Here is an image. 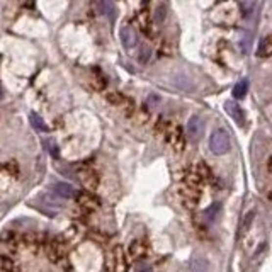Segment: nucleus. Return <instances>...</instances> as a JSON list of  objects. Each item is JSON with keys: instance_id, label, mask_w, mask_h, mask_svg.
<instances>
[{"instance_id": "1", "label": "nucleus", "mask_w": 272, "mask_h": 272, "mask_svg": "<svg viewBox=\"0 0 272 272\" xmlns=\"http://www.w3.org/2000/svg\"><path fill=\"white\" fill-rule=\"evenodd\" d=\"M209 148L214 155H225L230 150V136L225 130H216L209 138Z\"/></svg>"}, {"instance_id": "2", "label": "nucleus", "mask_w": 272, "mask_h": 272, "mask_svg": "<svg viewBox=\"0 0 272 272\" xmlns=\"http://www.w3.org/2000/svg\"><path fill=\"white\" fill-rule=\"evenodd\" d=\"M77 179L82 182V185H84L89 192L95 191L99 185V174L92 169V167H80V169L77 170Z\"/></svg>"}, {"instance_id": "3", "label": "nucleus", "mask_w": 272, "mask_h": 272, "mask_svg": "<svg viewBox=\"0 0 272 272\" xmlns=\"http://www.w3.org/2000/svg\"><path fill=\"white\" fill-rule=\"evenodd\" d=\"M75 199H77V204L82 209H87V211H95L101 206V201H99L97 196H95L94 192H89V191L78 192V194L75 196Z\"/></svg>"}, {"instance_id": "4", "label": "nucleus", "mask_w": 272, "mask_h": 272, "mask_svg": "<svg viewBox=\"0 0 272 272\" xmlns=\"http://www.w3.org/2000/svg\"><path fill=\"white\" fill-rule=\"evenodd\" d=\"M204 135V121L201 116H191L187 121V136L192 141H199Z\"/></svg>"}, {"instance_id": "5", "label": "nucleus", "mask_w": 272, "mask_h": 272, "mask_svg": "<svg viewBox=\"0 0 272 272\" xmlns=\"http://www.w3.org/2000/svg\"><path fill=\"white\" fill-rule=\"evenodd\" d=\"M67 255V243L63 238H53L48 243V257L53 262H58L60 259Z\"/></svg>"}, {"instance_id": "6", "label": "nucleus", "mask_w": 272, "mask_h": 272, "mask_svg": "<svg viewBox=\"0 0 272 272\" xmlns=\"http://www.w3.org/2000/svg\"><path fill=\"white\" fill-rule=\"evenodd\" d=\"M119 38H121V43H123V46L126 49H131L135 48L136 45H138V33L135 31L133 26H123L119 29Z\"/></svg>"}, {"instance_id": "7", "label": "nucleus", "mask_w": 272, "mask_h": 272, "mask_svg": "<svg viewBox=\"0 0 272 272\" xmlns=\"http://www.w3.org/2000/svg\"><path fill=\"white\" fill-rule=\"evenodd\" d=\"M225 111H227V114L238 124V126H245V113H243V109L237 102L227 101L225 102Z\"/></svg>"}, {"instance_id": "8", "label": "nucleus", "mask_w": 272, "mask_h": 272, "mask_svg": "<svg viewBox=\"0 0 272 272\" xmlns=\"http://www.w3.org/2000/svg\"><path fill=\"white\" fill-rule=\"evenodd\" d=\"M53 192H55L58 198H63V199H70V198H75V196H77L75 187L70 184H67V182H56V184L53 185Z\"/></svg>"}, {"instance_id": "9", "label": "nucleus", "mask_w": 272, "mask_h": 272, "mask_svg": "<svg viewBox=\"0 0 272 272\" xmlns=\"http://www.w3.org/2000/svg\"><path fill=\"white\" fill-rule=\"evenodd\" d=\"M114 272H128V262L124 257V250L121 247L114 249Z\"/></svg>"}, {"instance_id": "10", "label": "nucleus", "mask_w": 272, "mask_h": 272, "mask_svg": "<svg viewBox=\"0 0 272 272\" xmlns=\"http://www.w3.org/2000/svg\"><path fill=\"white\" fill-rule=\"evenodd\" d=\"M128 252H130L131 259L139 260V259H143V257L146 255V245L141 242V240H133V242L130 243V249H128Z\"/></svg>"}, {"instance_id": "11", "label": "nucleus", "mask_w": 272, "mask_h": 272, "mask_svg": "<svg viewBox=\"0 0 272 272\" xmlns=\"http://www.w3.org/2000/svg\"><path fill=\"white\" fill-rule=\"evenodd\" d=\"M189 271L191 272H207L209 271V262L201 255H194L189 262Z\"/></svg>"}, {"instance_id": "12", "label": "nucleus", "mask_w": 272, "mask_h": 272, "mask_svg": "<svg viewBox=\"0 0 272 272\" xmlns=\"http://www.w3.org/2000/svg\"><path fill=\"white\" fill-rule=\"evenodd\" d=\"M257 56H260V58H267V56H272V34L266 36V38H264L262 41L259 43Z\"/></svg>"}, {"instance_id": "13", "label": "nucleus", "mask_w": 272, "mask_h": 272, "mask_svg": "<svg viewBox=\"0 0 272 272\" xmlns=\"http://www.w3.org/2000/svg\"><path fill=\"white\" fill-rule=\"evenodd\" d=\"M170 143L174 145V148L177 150V152H182L185 146V139H184V135H182V130L181 128H175L174 133L170 135Z\"/></svg>"}, {"instance_id": "14", "label": "nucleus", "mask_w": 272, "mask_h": 272, "mask_svg": "<svg viewBox=\"0 0 272 272\" xmlns=\"http://www.w3.org/2000/svg\"><path fill=\"white\" fill-rule=\"evenodd\" d=\"M182 199H184V203H185V206L187 207H194L196 206V203H198V199H199V194L198 192H194V189H185L184 192H182Z\"/></svg>"}, {"instance_id": "15", "label": "nucleus", "mask_w": 272, "mask_h": 272, "mask_svg": "<svg viewBox=\"0 0 272 272\" xmlns=\"http://www.w3.org/2000/svg\"><path fill=\"white\" fill-rule=\"evenodd\" d=\"M220 211H221V204L214 203V204H211L207 209H204L203 218H206V221H214L218 218V213H220Z\"/></svg>"}, {"instance_id": "16", "label": "nucleus", "mask_w": 272, "mask_h": 272, "mask_svg": "<svg viewBox=\"0 0 272 272\" xmlns=\"http://www.w3.org/2000/svg\"><path fill=\"white\" fill-rule=\"evenodd\" d=\"M247 91H249V82L247 80L237 82L235 87H233V97L235 99H243L247 95Z\"/></svg>"}, {"instance_id": "17", "label": "nucleus", "mask_w": 272, "mask_h": 272, "mask_svg": "<svg viewBox=\"0 0 272 272\" xmlns=\"http://www.w3.org/2000/svg\"><path fill=\"white\" fill-rule=\"evenodd\" d=\"M29 121H31V124H33V128L36 131H41V133H46V131H48V124H46L45 121L38 116V114H34V113L31 114Z\"/></svg>"}, {"instance_id": "18", "label": "nucleus", "mask_w": 272, "mask_h": 272, "mask_svg": "<svg viewBox=\"0 0 272 272\" xmlns=\"http://www.w3.org/2000/svg\"><path fill=\"white\" fill-rule=\"evenodd\" d=\"M99 7H101L102 14H106V16L109 17L111 21H114V16H116V5H114L113 2H109V0H104V2L99 3Z\"/></svg>"}, {"instance_id": "19", "label": "nucleus", "mask_w": 272, "mask_h": 272, "mask_svg": "<svg viewBox=\"0 0 272 272\" xmlns=\"http://www.w3.org/2000/svg\"><path fill=\"white\" fill-rule=\"evenodd\" d=\"M0 267H2V272H19V267L16 266V262L10 257H3Z\"/></svg>"}, {"instance_id": "20", "label": "nucleus", "mask_w": 272, "mask_h": 272, "mask_svg": "<svg viewBox=\"0 0 272 272\" xmlns=\"http://www.w3.org/2000/svg\"><path fill=\"white\" fill-rule=\"evenodd\" d=\"M136 21H138V24L141 26L143 31H148V27H150V14L146 12V10H141V12L136 16Z\"/></svg>"}, {"instance_id": "21", "label": "nucleus", "mask_w": 272, "mask_h": 272, "mask_svg": "<svg viewBox=\"0 0 272 272\" xmlns=\"http://www.w3.org/2000/svg\"><path fill=\"white\" fill-rule=\"evenodd\" d=\"M175 85H177L179 89H182V91H192V89H194V85L191 84V80H189L187 77H184V75L175 78Z\"/></svg>"}, {"instance_id": "22", "label": "nucleus", "mask_w": 272, "mask_h": 272, "mask_svg": "<svg viewBox=\"0 0 272 272\" xmlns=\"http://www.w3.org/2000/svg\"><path fill=\"white\" fill-rule=\"evenodd\" d=\"M43 145H45L46 152H48L49 155H51V157H58V145L55 143V139L46 138L45 141H43Z\"/></svg>"}, {"instance_id": "23", "label": "nucleus", "mask_w": 272, "mask_h": 272, "mask_svg": "<svg viewBox=\"0 0 272 272\" xmlns=\"http://www.w3.org/2000/svg\"><path fill=\"white\" fill-rule=\"evenodd\" d=\"M250 46H252V36H250V33H247L242 38V41H240V48H242L243 55H247L250 51Z\"/></svg>"}, {"instance_id": "24", "label": "nucleus", "mask_w": 272, "mask_h": 272, "mask_svg": "<svg viewBox=\"0 0 272 272\" xmlns=\"http://www.w3.org/2000/svg\"><path fill=\"white\" fill-rule=\"evenodd\" d=\"M41 201L46 203V206H51V207H62V201L56 198H53V194H45L41 196Z\"/></svg>"}, {"instance_id": "25", "label": "nucleus", "mask_w": 272, "mask_h": 272, "mask_svg": "<svg viewBox=\"0 0 272 272\" xmlns=\"http://www.w3.org/2000/svg\"><path fill=\"white\" fill-rule=\"evenodd\" d=\"M165 17H167V7L163 5V3H160V5L157 7V10H155V21L159 24H162L163 21H165Z\"/></svg>"}, {"instance_id": "26", "label": "nucleus", "mask_w": 272, "mask_h": 272, "mask_svg": "<svg viewBox=\"0 0 272 272\" xmlns=\"http://www.w3.org/2000/svg\"><path fill=\"white\" fill-rule=\"evenodd\" d=\"M3 169L9 172L12 177H19V165H17V162H14V160H10V162H7L5 165H3Z\"/></svg>"}, {"instance_id": "27", "label": "nucleus", "mask_w": 272, "mask_h": 272, "mask_svg": "<svg viewBox=\"0 0 272 272\" xmlns=\"http://www.w3.org/2000/svg\"><path fill=\"white\" fill-rule=\"evenodd\" d=\"M107 101L113 102V104H116V106H117V104L121 106V104H126L128 99H124L121 94H109V95H107Z\"/></svg>"}, {"instance_id": "28", "label": "nucleus", "mask_w": 272, "mask_h": 272, "mask_svg": "<svg viewBox=\"0 0 272 272\" xmlns=\"http://www.w3.org/2000/svg\"><path fill=\"white\" fill-rule=\"evenodd\" d=\"M252 221H253V211H250V213L245 216V221H243V227H242L243 233H247V230H249V227H250V223H252Z\"/></svg>"}, {"instance_id": "29", "label": "nucleus", "mask_w": 272, "mask_h": 272, "mask_svg": "<svg viewBox=\"0 0 272 272\" xmlns=\"http://www.w3.org/2000/svg\"><path fill=\"white\" fill-rule=\"evenodd\" d=\"M255 7V3H252V2H242L240 3V9L243 10V16H249V12L250 10Z\"/></svg>"}, {"instance_id": "30", "label": "nucleus", "mask_w": 272, "mask_h": 272, "mask_svg": "<svg viewBox=\"0 0 272 272\" xmlns=\"http://www.w3.org/2000/svg\"><path fill=\"white\" fill-rule=\"evenodd\" d=\"M136 272H152V267L148 266V264H138L136 266Z\"/></svg>"}, {"instance_id": "31", "label": "nucleus", "mask_w": 272, "mask_h": 272, "mask_svg": "<svg viewBox=\"0 0 272 272\" xmlns=\"http://www.w3.org/2000/svg\"><path fill=\"white\" fill-rule=\"evenodd\" d=\"M148 56H150V49H148V48H143V49H141V56H139V60H141V62H146V60H148Z\"/></svg>"}, {"instance_id": "32", "label": "nucleus", "mask_w": 272, "mask_h": 272, "mask_svg": "<svg viewBox=\"0 0 272 272\" xmlns=\"http://www.w3.org/2000/svg\"><path fill=\"white\" fill-rule=\"evenodd\" d=\"M2 97H3V92H2V87H0V101H2Z\"/></svg>"}, {"instance_id": "33", "label": "nucleus", "mask_w": 272, "mask_h": 272, "mask_svg": "<svg viewBox=\"0 0 272 272\" xmlns=\"http://www.w3.org/2000/svg\"><path fill=\"white\" fill-rule=\"evenodd\" d=\"M269 170H271V172H272V159H271V160H269Z\"/></svg>"}]
</instances>
